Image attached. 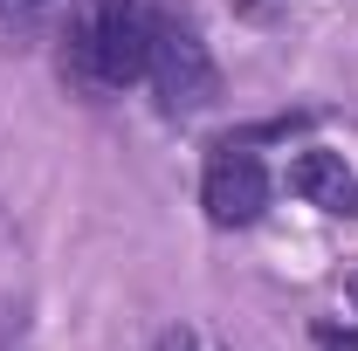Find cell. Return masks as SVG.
I'll list each match as a JSON object with an SVG mask.
<instances>
[{
    "label": "cell",
    "instance_id": "1",
    "mask_svg": "<svg viewBox=\"0 0 358 351\" xmlns=\"http://www.w3.org/2000/svg\"><path fill=\"white\" fill-rule=\"evenodd\" d=\"M152 55V7L145 0H83V14L62 35V76L90 96L145 83Z\"/></svg>",
    "mask_w": 358,
    "mask_h": 351
},
{
    "label": "cell",
    "instance_id": "2",
    "mask_svg": "<svg viewBox=\"0 0 358 351\" xmlns=\"http://www.w3.org/2000/svg\"><path fill=\"white\" fill-rule=\"evenodd\" d=\"M145 83L159 89V103H166L173 117L207 110V103H214V89H221V69H214L207 42H200L179 14H166V7H152V55H145Z\"/></svg>",
    "mask_w": 358,
    "mask_h": 351
},
{
    "label": "cell",
    "instance_id": "3",
    "mask_svg": "<svg viewBox=\"0 0 358 351\" xmlns=\"http://www.w3.org/2000/svg\"><path fill=\"white\" fill-rule=\"evenodd\" d=\"M200 207H207L214 227H248V220H262V207H268V166L241 145V138L214 145V159H207V173H200Z\"/></svg>",
    "mask_w": 358,
    "mask_h": 351
},
{
    "label": "cell",
    "instance_id": "4",
    "mask_svg": "<svg viewBox=\"0 0 358 351\" xmlns=\"http://www.w3.org/2000/svg\"><path fill=\"white\" fill-rule=\"evenodd\" d=\"M289 193L310 200L324 214H352L358 220V173L345 166V152H296L289 159Z\"/></svg>",
    "mask_w": 358,
    "mask_h": 351
},
{
    "label": "cell",
    "instance_id": "5",
    "mask_svg": "<svg viewBox=\"0 0 358 351\" xmlns=\"http://www.w3.org/2000/svg\"><path fill=\"white\" fill-rule=\"evenodd\" d=\"M42 7H48V0H0V28H28Z\"/></svg>",
    "mask_w": 358,
    "mask_h": 351
},
{
    "label": "cell",
    "instance_id": "6",
    "mask_svg": "<svg viewBox=\"0 0 358 351\" xmlns=\"http://www.w3.org/2000/svg\"><path fill=\"white\" fill-rule=\"evenodd\" d=\"M152 351H200V338L186 331V324H173V331H159V345Z\"/></svg>",
    "mask_w": 358,
    "mask_h": 351
},
{
    "label": "cell",
    "instance_id": "7",
    "mask_svg": "<svg viewBox=\"0 0 358 351\" xmlns=\"http://www.w3.org/2000/svg\"><path fill=\"white\" fill-rule=\"evenodd\" d=\"M352 303H358V275H352Z\"/></svg>",
    "mask_w": 358,
    "mask_h": 351
}]
</instances>
